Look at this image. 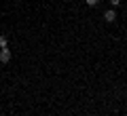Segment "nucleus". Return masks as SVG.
Masks as SVG:
<instances>
[{
	"label": "nucleus",
	"instance_id": "1",
	"mask_svg": "<svg viewBox=\"0 0 127 116\" xmlns=\"http://www.w3.org/2000/svg\"><path fill=\"white\" fill-rule=\"evenodd\" d=\"M9 61H11V51L4 46V49H0V63H9Z\"/></svg>",
	"mask_w": 127,
	"mask_h": 116
},
{
	"label": "nucleus",
	"instance_id": "2",
	"mask_svg": "<svg viewBox=\"0 0 127 116\" xmlns=\"http://www.w3.org/2000/svg\"><path fill=\"white\" fill-rule=\"evenodd\" d=\"M104 19H106V21H108V23H112L114 19H117V13H114L112 9H110V11H106V13H104Z\"/></svg>",
	"mask_w": 127,
	"mask_h": 116
},
{
	"label": "nucleus",
	"instance_id": "3",
	"mask_svg": "<svg viewBox=\"0 0 127 116\" xmlns=\"http://www.w3.org/2000/svg\"><path fill=\"white\" fill-rule=\"evenodd\" d=\"M6 45H9V38H6V34H0V49H4Z\"/></svg>",
	"mask_w": 127,
	"mask_h": 116
},
{
	"label": "nucleus",
	"instance_id": "4",
	"mask_svg": "<svg viewBox=\"0 0 127 116\" xmlns=\"http://www.w3.org/2000/svg\"><path fill=\"white\" fill-rule=\"evenodd\" d=\"M85 2H87V6H97L100 4V0H85Z\"/></svg>",
	"mask_w": 127,
	"mask_h": 116
},
{
	"label": "nucleus",
	"instance_id": "5",
	"mask_svg": "<svg viewBox=\"0 0 127 116\" xmlns=\"http://www.w3.org/2000/svg\"><path fill=\"white\" fill-rule=\"evenodd\" d=\"M121 2H123V0H110V4H112V6H119Z\"/></svg>",
	"mask_w": 127,
	"mask_h": 116
}]
</instances>
